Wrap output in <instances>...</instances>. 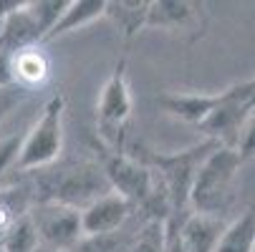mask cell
Masks as SVG:
<instances>
[{
    "mask_svg": "<svg viewBox=\"0 0 255 252\" xmlns=\"http://www.w3.org/2000/svg\"><path fill=\"white\" fill-rule=\"evenodd\" d=\"M240 167L243 162L233 147L225 144L215 147L195 174L190 189V212L223 220V214L230 212L238 197Z\"/></svg>",
    "mask_w": 255,
    "mask_h": 252,
    "instance_id": "cell-1",
    "label": "cell"
},
{
    "mask_svg": "<svg viewBox=\"0 0 255 252\" xmlns=\"http://www.w3.org/2000/svg\"><path fill=\"white\" fill-rule=\"evenodd\" d=\"M109 192H112V187H109L101 167L96 162H84L79 167L63 169L61 174H48L35 179L30 194H33V204L56 202L76 212H84L89 204L106 197Z\"/></svg>",
    "mask_w": 255,
    "mask_h": 252,
    "instance_id": "cell-2",
    "label": "cell"
},
{
    "mask_svg": "<svg viewBox=\"0 0 255 252\" xmlns=\"http://www.w3.org/2000/svg\"><path fill=\"white\" fill-rule=\"evenodd\" d=\"M215 147H220V144L202 139L200 144H192L187 149H179V152H172V154L149 152L147 159H141L144 164H149L157 171L159 182L167 192L169 217H185L190 212V189H192V182H195V174Z\"/></svg>",
    "mask_w": 255,
    "mask_h": 252,
    "instance_id": "cell-3",
    "label": "cell"
},
{
    "mask_svg": "<svg viewBox=\"0 0 255 252\" xmlns=\"http://www.w3.org/2000/svg\"><path fill=\"white\" fill-rule=\"evenodd\" d=\"M63 114H66V96L53 93L33 121L28 134L23 136L20 152L15 159V171H41L51 167L63 149Z\"/></svg>",
    "mask_w": 255,
    "mask_h": 252,
    "instance_id": "cell-4",
    "label": "cell"
},
{
    "mask_svg": "<svg viewBox=\"0 0 255 252\" xmlns=\"http://www.w3.org/2000/svg\"><path fill=\"white\" fill-rule=\"evenodd\" d=\"M129 119H131V91H129V63L119 58L114 63L112 76L101 88V98L96 103V124L99 141L114 152H127L129 139Z\"/></svg>",
    "mask_w": 255,
    "mask_h": 252,
    "instance_id": "cell-5",
    "label": "cell"
},
{
    "mask_svg": "<svg viewBox=\"0 0 255 252\" xmlns=\"http://www.w3.org/2000/svg\"><path fill=\"white\" fill-rule=\"evenodd\" d=\"M30 220L38 232V240L53 252H68L81 245V212L56 202H41L28 209Z\"/></svg>",
    "mask_w": 255,
    "mask_h": 252,
    "instance_id": "cell-6",
    "label": "cell"
},
{
    "mask_svg": "<svg viewBox=\"0 0 255 252\" xmlns=\"http://www.w3.org/2000/svg\"><path fill=\"white\" fill-rule=\"evenodd\" d=\"M207 15L202 3L190 0H149L147 28L167 30V33H190L192 38H200L205 30Z\"/></svg>",
    "mask_w": 255,
    "mask_h": 252,
    "instance_id": "cell-7",
    "label": "cell"
},
{
    "mask_svg": "<svg viewBox=\"0 0 255 252\" xmlns=\"http://www.w3.org/2000/svg\"><path fill=\"white\" fill-rule=\"evenodd\" d=\"M134 214V204L119 197L117 192H109L106 197L96 199L81 212V235L94 237H112L117 230L127 225V220Z\"/></svg>",
    "mask_w": 255,
    "mask_h": 252,
    "instance_id": "cell-8",
    "label": "cell"
},
{
    "mask_svg": "<svg viewBox=\"0 0 255 252\" xmlns=\"http://www.w3.org/2000/svg\"><path fill=\"white\" fill-rule=\"evenodd\" d=\"M217 101H220V91H212V93H202V91H167V93H162L157 98V103L169 116L185 121L190 126H197V129L215 111Z\"/></svg>",
    "mask_w": 255,
    "mask_h": 252,
    "instance_id": "cell-9",
    "label": "cell"
},
{
    "mask_svg": "<svg viewBox=\"0 0 255 252\" xmlns=\"http://www.w3.org/2000/svg\"><path fill=\"white\" fill-rule=\"evenodd\" d=\"M104 13H106V0H68L66 10L56 20V25L48 30L43 43H51V41L61 38V35H66V33H74V30L104 18Z\"/></svg>",
    "mask_w": 255,
    "mask_h": 252,
    "instance_id": "cell-10",
    "label": "cell"
},
{
    "mask_svg": "<svg viewBox=\"0 0 255 252\" xmlns=\"http://www.w3.org/2000/svg\"><path fill=\"white\" fill-rule=\"evenodd\" d=\"M10 71H13V84L20 86L23 91H28V88L41 86L48 79L51 61L41 51V46H30V48H23V51H18L13 56Z\"/></svg>",
    "mask_w": 255,
    "mask_h": 252,
    "instance_id": "cell-11",
    "label": "cell"
},
{
    "mask_svg": "<svg viewBox=\"0 0 255 252\" xmlns=\"http://www.w3.org/2000/svg\"><path fill=\"white\" fill-rule=\"evenodd\" d=\"M149 0H106L104 18L112 20L124 38H134L139 30L147 28Z\"/></svg>",
    "mask_w": 255,
    "mask_h": 252,
    "instance_id": "cell-12",
    "label": "cell"
},
{
    "mask_svg": "<svg viewBox=\"0 0 255 252\" xmlns=\"http://www.w3.org/2000/svg\"><path fill=\"white\" fill-rule=\"evenodd\" d=\"M215 252H255V207L245 209L230 225H225Z\"/></svg>",
    "mask_w": 255,
    "mask_h": 252,
    "instance_id": "cell-13",
    "label": "cell"
},
{
    "mask_svg": "<svg viewBox=\"0 0 255 252\" xmlns=\"http://www.w3.org/2000/svg\"><path fill=\"white\" fill-rule=\"evenodd\" d=\"M38 245L41 240H38V232H35V225L28 212L23 217H18L5 230V235L0 237V252H35Z\"/></svg>",
    "mask_w": 255,
    "mask_h": 252,
    "instance_id": "cell-14",
    "label": "cell"
},
{
    "mask_svg": "<svg viewBox=\"0 0 255 252\" xmlns=\"http://www.w3.org/2000/svg\"><path fill=\"white\" fill-rule=\"evenodd\" d=\"M164 225L167 220H147L122 252H164Z\"/></svg>",
    "mask_w": 255,
    "mask_h": 252,
    "instance_id": "cell-15",
    "label": "cell"
},
{
    "mask_svg": "<svg viewBox=\"0 0 255 252\" xmlns=\"http://www.w3.org/2000/svg\"><path fill=\"white\" fill-rule=\"evenodd\" d=\"M66 5H68V0H33V3H28V10L35 18V23H38L43 38L48 35V30L56 25V20L61 18Z\"/></svg>",
    "mask_w": 255,
    "mask_h": 252,
    "instance_id": "cell-16",
    "label": "cell"
},
{
    "mask_svg": "<svg viewBox=\"0 0 255 252\" xmlns=\"http://www.w3.org/2000/svg\"><path fill=\"white\" fill-rule=\"evenodd\" d=\"M233 149L238 152L240 162H253L255 159V111L243 121L238 136H235V144H233Z\"/></svg>",
    "mask_w": 255,
    "mask_h": 252,
    "instance_id": "cell-17",
    "label": "cell"
},
{
    "mask_svg": "<svg viewBox=\"0 0 255 252\" xmlns=\"http://www.w3.org/2000/svg\"><path fill=\"white\" fill-rule=\"evenodd\" d=\"M25 134H8V136H0V176L5 171L15 169V159L20 152V144H23Z\"/></svg>",
    "mask_w": 255,
    "mask_h": 252,
    "instance_id": "cell-18",
    "label": "cell"
},
{
    "mask_svg": "<svg viewBox=\"0 0 255 252\" xmlns=\"http://www.w3.org/2000/svg\"><path fill=\"white\" fill-rule=\"evenodd\" d=\"M23 88L20 86H8V88H0V124H3L10 114H13V109L23 101Z\"/></svg>",
    "mask_w": 255,
    "mask_h": 252,
    "instance_id": "cell-19",
    "label": "cell"
},
{
    "mask_svg": "<svg viewBox=\"0 0 255 252\" xmlns=\"http://www.w3.org/2000/svg\"><path fill=\"white\" fill-rule=\"evenodd\" d=\"M10 61L13 56L0 51V88H8V86H15L13 84V71H10Z\"/></svg>",
    "mask_w": 255,
    "mask_h": 252,
    "instance_id": "cell-20",
    "label": "cell"
},
{
    "mask_svg": "<svg viewBox=\"0 0 255 252\" xmlns=\"http://www.w3.org/2000/svg\"><path fill=\"white\" fill-rule=\"evenodd\" d=\"M253 81H255V79H253Z\"/></svg>",
    "mask_w": 255,
    "mask_h": 252,
    "instance_id": "cell-21",
    "label": "cell"
}]
</instances>
